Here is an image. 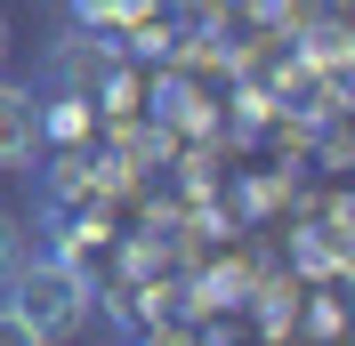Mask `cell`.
<instances>
[{
	"instance_id": "obj_1",
	"label": "cell",
	"mask_w": 355,
	"mask_h": 346,
	"mask_svg": "<svg viewBox=\"0 0 355 346\" xmlns=\"http://www.w3.org/2000/svg\"><path fill=\"white\" fill-rule=\"evenodd\" d=\"M8 290H17V314H24V330L33 338H65V330H81V314H89V282L73 274L65 258H17L8 266Z\"/></svg>"
},
{
	"instance_id": "obj_2",
	"label": "cell",
	"mask_w": 355,
	"mask_h": 346,
	"mask_svg": "<svg viewBox=\"0 0 355 346\" xmlns=\"http://www.w3.org/2000/svg\"><path fill=\"white\" fill-rule=\"evenodd\" d=\"M41 137H49L41 97H33V89H17V81H0V170H24V161L41 153Z\"/></svg>"
},
{
	"instance_id": "obj_3",
	"label": "cell",
	"mask_w": 355,
	"mask_h": 346,
	"mask_svg": "<svg viewBox=\"0 0 355 346\" xmlns=\"http://www.w3.org/2000/svg\"><path fill=\"white\" fill-rule=\"evenodd\" d=\"M73 8V24H113V17H130L137 0H65Z\"/></svg>"
},
{
	"instance_id": "obj_4",
	"label": "cell",
	"mask_w": 355,
	"mask_h": 346,
	"mask_svg": "<svg viewBox=\"0 0 355 346\" xmlns=\"http://www.w3.org/2000/svg\"><path fill=\"white\" fill-rule=\"evenodd\" d=\"M17 258H24V234H17V217L0 210V282H8V266H17Z\"/></svg>"
},
{
	"instance_id": "obj_5",
	"label": "cell",
	"mask_w": 355,
	"mask_h": 346,
	"mask_svg": "<svg viewBox=\"0 0 355 346\" xmlns=\"http://www.w3.org/2000/svg\"><path fill=\"white\" fill-rule=\"evenodd\" d=\"M0 338H33V330H24V314H17V306H0Z\"/></svg>"
},
{
	"instance_id": "obj_6",
	"label": "cell",
	"mask_w": 355,
	"mask_h": 346,
	"mask_svg": "<svg viewBox=\"0 0 355 346\" xmlns=\"http://www.w3.org/2000/svg\"><path fill=\"white\" fill-rule=\"evenodd\" d=\"M0 57H8V17H0Z\"/></svg>"
}]
</instances>
